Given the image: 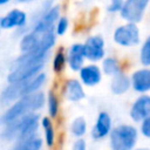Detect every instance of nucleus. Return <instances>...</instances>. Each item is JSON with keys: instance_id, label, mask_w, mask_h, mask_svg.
Instances as JSON below:
<instances>
[{"instance_id": "f257e3e1", "label": "nucleus", "mask_w": 150, "mask_h": 150, "mask_svg": "<svg viewBox=\"0 0 150 150\" xmlns=\"http://www.w3.org/2000/svg\"><path fill=\"white\" fill-rule=\"evenodd\" d=\"M48 53L43 52H27L21 53L11 64V69L7 75L8 83L18 82L30 79L42 71L47 61Z\"/></svg>"}, {"instance_id": "f03ea898", "label": "nucleus", "mask_w": 150, "mask_h": 150, "mask_svg": "<svg viewBox=\"0 0 150 150\" xmlns=\"http://www.w3.org/2000/svg\"><path fill=\"white\" fill-rule=\"evenodd\" d=\"M40 116L38 112H30L23 115L16 120H13L4 124L1 137L5 141H23L34 135L39 129Z\"/></svg>"}, {"instance_id": "7ed1b4c3", "label": "nucleus", "mask_w": 150, "mask_h": 150, "mask_svg": "<svg viewBox=\"0 0 150 150\" xmlns=\"http://www.w3.org/2000/svg\"><path fill=\"white\" fill-rule=\"evenodd\" d=\"M46 101H47V96L40 90L20 97L15 102H13V104L9 105L8 109L2 114L1 124L4 125L13 120H16V118L23 116V115H27L30 112H36L45 105Z\"/></svg>"}, {"instance_id": "20e7f679", "label": "nucleus", "mask_w": 150, "mask_h": 150, "mask_svg": "<svg viewBox=\"0 0 150 150\" xmlns=\"http://www.w3.org/2000/svg\"><path fill=\"white\" fill-rule=\"evenodd\" d=\"M46 80H47L46 74L41 71L30 79L8 83V86L1 93V97H0L1 103L6 105L15 102L22 96H26L28 94L40 90L42 86L46 83Z\"/></svg>"}, {"instance_id": "39448f33", "label": "nucleus", "mask_w": 150, "mask_h": 150, "mask_svg": "<svg viewBox=\"0 0 150 150\" xmlns=\"http://www.w3.org/2000/svg\"><path fill=\"white\" fill-rule=\"evenodd\" d=\"M56 33L55 29L47 32H38L30 29L26 32L20 40V50L21 53L27 52H43L48 53L55 45Z\"/></svg>"}, {"instance_id": "423d86ee", "label": "nucleus", "mask_w": 150, "mask_h": 150, "mask_svg": "<svg viewBox=\"0 0 150 150\" xmlns=\"http://www.w3.org/2000/svg\"><path fill=\"white\" fill-rule=\"evenodd\" d=\"M138 130L131 124H118L109 135L111 150H132L137 143Z\"/></svg>"}, {"instance_id": "0eeeda50", "label": "nucleus", "mask_w": 150, "mask_h": 150, "mask_svg": "<svg viewBox=\"0 0 150 150\" xmlns=\"http://www.w3.org/2000/svg\"><path fill=\"white\" fill-rule=\"evenodd\" d=\"M114 41L121 47H134L139 43V28L135 22L118 26L114 32Z\"/></svg>"}, {"instance_id": "6e6552de", "label": "nucleus", "mask_w": 150, "mask_h": 150, "mask_svg": "<svg viewBox=\"0 0 150 150\" xmlns=\"http://www.w3.org/2000/svg\"><path fill=\"white\" fill-rule=\"evenodd\" d=\"M150 0H124V5L120 12L121 18L127 22H139Z\"/></svg>"}, {"instance_id": "1a4fd4ad", "label": "nucleus", "mask_w": 150, "mask_h": 150, "mask_svg": "<svg viewBox=\"0 0 150 150\" xmlns=\"http://www.w3.org/2000/svg\"><path fill=\"white\" fill-rule=\"evenodd\" d=\"M84 45V50H86V56L87 60L91 62H97L104 59L105 49H104V39L100 35H91L89 36Z\"/></svg>"}, {"instance_id": "9d476101", "label": "nucleus", "mask_w": 150, "mask_h": 150, "mask_svg": "<svg viewBox=\"0 0 150 150\" xmlns=\"http://www.w3.org/2000/svg\"><path fill=\"white\" fill-rule=\"evenodd\" d=\"M59 18H60V7L57 5H54L43 15H41L36 21L33 22L32 29L38 32H47L50 29H55V25Z\"/></svg>"}, {"instance_id": "9b49d317", "label": "nucleus", "mask_w": 150, "mask_h": 150, "mask_svg": "<svg viewBox=\"0 0 150 150\" xmlns=\"http://www.w3.org/2000/svg\"><path fill=\"white\" fill-rule=\"evenodd\" d=\"M112 130V120L109 112L107 111H101L98 112L96 117V122L91 128V137L96 141L102 139L110 135Z\"/></svg>"}, {"instance_id": "f8f14e48", "label": "nucleus", "mask_w": 150, "mask_h": 150, "mask_svg": "<svg viewBox=\"0 0 150 150\" xmlns=\"http://www.w3.org/2000/svg\"><path fill=\"white\" fill-rule=\"evenodd\" d=\"M129 116L134 122H141L150 116V95L138 96L129 110Z\"/></svg>"}, {"instance_id": "ddd939ff", "label": "nucleus", "mask_w": 150, "mask_h": 150, "mask_svg": "<svg viewBox=\"0 0 150 150\" xmlns=\"http://www.w3.org/2000/svg\"><path fill=\"white\" fill-rule=\"evenodd\" d=\"M27 25V14L26 12L14 8L9 11L6 15L0 19V27L2 29H12V28H25Z\"/></svg>"}, {"instance_id": "4468645a", "label": "nucleus", "mask_w": 150, "mask_h": 150, "mask_svg": "<svg viewBox=\"0 0 150 150\" xmlns=\"http://www.w3.org/2000/svg\"><path fill=\"white\" fill-rule=\"evenodd\" d=\"M80 81L86 87L97 86L102 80V68L96 66L95 63L86 64L79 70Z\"/></svg>"}, {"instance_id": "2eb2a0df", "label": "nucleus", "mask_w": 150, "mask_h": 150, "mask_svg": "<svg viewBox=\"0 0 150 150\" xmlns=\"http://www.w3.org/2000/svg\"><path fill=\"white\" fill-rule=\"evenodd\" d=\"M62 94L64 98H67L70 102H80L86 97L83 83L76 79H69L64 82Z\"/></svg>"}, {"instance_id": "dca6fc26", "label": "nucleus", "mask_w": 150, "mask_h": 150, "mask_svg": "<svg viewBox=\"0 0 150 150\" xmlns=\"http://www.w3.org/2000/svg\"><path fill=\"white\" fill-rule=\"evenodd\" d=\"M131 87L135 91L139 94H145L150 91V68L144 67L135 70L131 76Z\"/></svg>"}, {"instance_id": "f3484780", "label": "nucleus", "mask_w": 150, "mask_h": 150, "mask_svg": "<svg viewBox=\"0 0 150 150\" xmlns=\"http://www.w3.org/2000/svg\"><path fill=\"white\" fill-rule=\"evenodd\" d=\"M67 57H68L69 68L73 71H79L84 66V60L87 59L86 50H84V45H82V43L71 45L68 49Z\"/></svg>"}, {"instance_id": "a211bd4d", "label": "nucleus", "mask_w": 150, "mask_h": 150, "mask_svg": "<svg viewBox=\"0 0 150 150\" xmlns=\"http://www.w3.org/2000/svg\"><path fill=\"white\" fill-rule=\"evenodd\" d=\"M130 87H131V79L123 71H120L118 74L111 76L110 90L112 94L123 95L130 89Z\"/></svg>"}, {"instance_id": "6ab92c4d", "label": "nucleus", "mask_w": 150, "mask_h": 150, "mask_svg": "<svg viewBox=\"0 0 150 150\" xmlns=\"http://www.w3.org/2000/svg\"><path fill=\"white\" fill-rule=\"evenodd\" d=\"M41 127L43 129V141L47 146H53L55 144V129L50 116H45L41 120Z\"/></svg>"}, {"instance_id": "aec40b11", "label": "nucleus", "mask_w": 150, "mask_h": 150, "mask_svg": "<svg viewBox=\"0 0 150 150\" xmlns=\"http://www.w3.org/2000/svg\"><path fill=\"white\" fill-rule=\"evenodd\" d=\"M43 144V141L38 135H34L27 139L18 142V145L14 148V150H41Z\"/></svg>"}, {"instance_id": "412c9836", "label": "nucleus", "mask_w": 150, "mask_h": 150, "mask_svg": "<svg viewBox=\"0 0 150 150\" xmlns=\"http://www.w3.org/2000/svg\"><path fill=\"white\" fill-rule=\"evenodd\" d=\"M102 71L108 76H114V75L118 74L120 71H122L120 61L112 56L104 57L102 60Z\"/></svg>"}, {"instance_id": "4be33fe9", "label": "nucleus", "mask_w": 150, "mask_h": 150, "mask_svg": "<svg viewBox=\"0 0 150 150\" xmlns=\"http://www.w3.org/2000/svg\"><path fill=\"white\" fill-rule=\"evenodd\" d=\"M69 129H70V132H71L73 136L77 137V138L83 137L87 132V121H86V118L81 117V116L74 118L70 123Z\"/></svg>"}, {"instance_id": "5701e85b", "label": "nucleus", "mask_w": 150, "mask_h": 150, "mask_svg": "<svg viewBox=\"0 0 150 150\" xmlns=\"http://www.w3.org/2000/svg\"><path fill=\"white\" fill-rule=\"evenodd\" d=\"M47 109H48V115L52 118H55L59 115V110H60V102H59V97L56 96V94L52 90H49L47 93Z\"/></svg>"}, {"instance_id": "b1692460", "label": "nucleus", "mask_w": 150, "mask_h": 150, "mask_svg": "<svg viewBox=\"0 0 150 150\" xmlns=\"http://www.w3.org/2000/svg\"><path fill=\"white\" fill-rule=\"evenodd\" d=\"M66 64H68V57L63 52V49H59L53 57V70L59 74L63 71V69L66 68Z\"/></svg>"}, {"instance_id": "393cba45", "label": "nucleus", "mask_w": 150, "mask_h": 150, "mask_svg": "<svg viewBox=\"0 0 150 150\" xmlns=\"http://www.w3.org/2000/svg\"><path fill=\"white\" fill-rule=\"evenodd\" d=\"M139 62L144 67H150V34L139 49Z\"/></svg>"}, {"instance_id": "a878e982", "label": "nucleus", "mask_w": 150, "mask_h": 150, "mask_svg": "<svg viewBox=\"0 0 150 150\" xmlns=\"http://www.w3.org/2000/svg\"><path fill=\"white\" fill-rule=\"evenodd\" d=\"M68 26H69V21L66 16H60L56 25H55V33L56 35H63L66 34V32L68 30Z\"/></svg>"}, {"instance_id": "bb28decb", "label": "nucleus", "mask_w": 150, "mask_h": 150, "mask_svg": "<svg viewBox=\"0 0 150 150\" xmlns=\"http://www.w3.org/2000/svg\"><path fill=\"white\" fill-rule=\"evenodd\" d=\"M139 123H141V125H139V131H141V134H142L144 137L150 138V116L146 117V118H144V120L141 121Z\"/></svg>"}, {"instance_id": "cd10ccee", "label": "nucleus", "mask_w": 150, "mask_h": 150, "mask_svg": "<svg viewBox=\"0 0 150 150\" xmlns=\"http://www.w3.org/2000/svg\"><path fill=\"white\" fill-rule=\"evenodd\" d=\"M123 5H124V0H110L109 6H108V12L109 13L121 12Z\"/></svg>"}, {"instance_id": "c85d7f7f", "label": "nucleus", "mask_w": 150, "mask_h": 150, "mask_svg": "<svg viewBox=\"0 0 150 150\" xmlns=\"http://www.w3.org/2000/svg\"><path fill=\"white\" fill-rule=\"evenodd\" d=\"M71 150H87V143L86 141L81 137V138H77L73 145H71Z\"/></svg>"}, {"instance_id": "c756f323", "label": "nucleus", "mask_w": 150, "mask_h": 150, "mask_svg": "<svg viewBox=\"0 0 150 150\" xmlns=\"http://www.w3.org/2000/svg\"><path fill=\"white\" fill-rule=\"evenodd\" d=\"M132 150H150V149L146 148V146H141V148H135V149H132Z\"/></svg>"}, {"instance_id": "7c9ffc66", "label": "nucleus", "mask_w": 150, "mask_h": 150, "mask_svg": "<svg viewBox=\"0 0 150 150\" xmlns=\"http://www.w3.org/2000/svg\"><path fill=\"white\" fill-rule=\"evenodd\" d=\"M11 0H0V5H6L7 2H9Z\"/></svg>"}, {"instance_id": "2f4dec72", "label": "nucleus", "mask_w": 150, "mask_h": 150, "mask_svg": "<svg viewBox=\"0 0 150 150\" xmlns=\"http://www.w3.org/2000/svg\"><path fill=\"white\" fill-rule=\"evenodd\" d=\"M20 2H30V1H34V0H18Z\"/></svg>"}]
</instances>
